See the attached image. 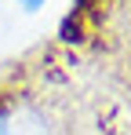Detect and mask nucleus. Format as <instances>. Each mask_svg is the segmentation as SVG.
Returning a JSON list of instances; mask_svg holds the SVG:
<instances>
[{
	"instance_id": "f257e3e1",
	"label": "nucleus",
	"mask_w": 131,
	"mask_h": 135,
	"mask_svg": "<svg viewBox=\"0 0 131 135\" xmlns=\"http://www.w3.org/2000/svg\"><path fill=\"white\" fill-rule=\"evenodd\" d=\"M95 33V15H87V11H77L73 7V15L62 22V40H73V44H80Z\"/></svg>"
},
{
	"instance_id": "f03ea898",
	"label": "nucleus",
	"mask_w": 131,
	"mask_h": 135,
	"mask_svg": "<svg viewBox=\"0 0 131 135\" xmlns=\"http://www.w3.org/2000/svg\"><path fill=\"white\" fill-rule=\"evenodd\" d=\"M7 110V95H4V91H0V113Z\"/></svg>"
},
{
	"instance_id": "7ed1b4c3",
	"label": "nucleus",
	"mask_w": 131,
	"mask_h": 135,
	"mask_svg": "<svg viewBox=\"0 0 131 135\" xmlns=\"http://www.w3.org/2000/svg\"><path fill=\"white\" fill-rule=\"evenodd\" d=\"M22 4H26V7H37V4H40V0H22Z\"/></svg>"
}]
</instances>
